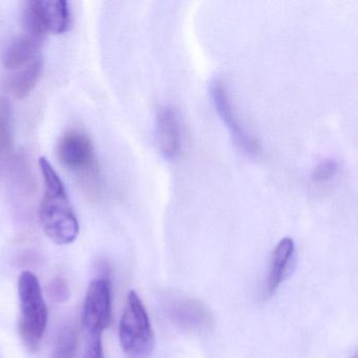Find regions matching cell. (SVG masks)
<instances>
[{
	"mask_svg": "<svg viewBox=\"0 0 358 358\" xmlns=\"http://www.w3.org/2000/svg\"><path fill=\"white\" fill-rule=\"evenodd\" d=\"M39 169L45 180V194L39 209L41 225L52 242L71 244L78 236L79 222L66 188L47 159L41 158Z\"/></svg>",
	"mask_w": 358,
	"mask_h": 358,
	"instance_id": "1",
	"label": "cell"
},
{
	"mask_svg": "<svg viewBox=\"0 0 358 358\" xmlns=\"http://www.w3.org/2000/svg\"><path fill=\"white\" fill-rule=\"evenodd\" d=\"M20 336L27 347L35 351L45 335L48 324V308L41 282L33 272L24 271L18 278Z\"/></svg>",
	"mask_w": 358,
	"mask_h": 358,
	"instance_id": "2",
	"label": "cell"
},
{
	"mask_svg": "<svg viewBox=\"0 0 358 358\" xmlns=\"http://www.w3.org/2000/svg\"><path fill=\"white\" fill-rule=\"evenodd\" d=\"M56 154L64 167L78 176L87 194H98L99 167L92 140L85 131L71 129L64 134L58 141Z\"/></svg>",
	"mask_w": 358,
	"mask_h": 358,
	"instance_id": "3",
	"label": "cell"
},
{
	"mask_svg": "<svg viewBox=\"0 0 358 358\" xmlns=\"http://www.w3.org/2000/svg\"><path fill=\"white\" fill-rule=\"evenodd\" d=\"M120 345L129 358H150L156 347V337L145 306L135 291L127 295V305L119 324Z\"/></svg>",
	"mask_w": 358,
	"mask_h": 358,
	"instance_id": "4",
	"label": "cell"
},
{
	"mask_svg": "<svg viewBox=\"0 0 358 358\" xmlns=\"http://www.w3.org/2000/svg\"><path fill=\"white\" fill-rule=\"evenodd\" d=\"M72 12L66 0H33L24 9L26 32L45 38L47 33L62 34L70 29Z\"/></svg>",
	"mask_w": 358,
	"mask_h": 358,
	"instance_id": "5",
	"label": "cell"
},
{
	"mask_svg": "<svg viewBox=\"0 0 358 358\" xmlns=\"http://www.w3.org/2000/svg\"><path fill=\"white\" fill-rule=\"evenodd\" d=\"M209 92H210L211 100L217 115L223 123H225L238 150H242L246 156L251 158L259 156L261 150L259 143L251 134L247 131L244 125L241 123L240 119L236 116L225 85L220 80H213L209 87Z\"/></svg>",
	"mask_w": 358,
	"mask_h": 358,
	"instance_id": "6",
	"label": "cell"
},
{
	"mask_svg": "<svg viewBox=\"0 0 358 358\" xmlns=\"http://www.w3.org/2000/svg\"><path fill=\"white\" fill-rule=\"evenodd\" d=\"M112 317V290L110 280L99 278L90 285L83 303V328L87 335H102Z\"/></svg>",
	"mask_w": 358,
	"mask_h": 358,
	"instance_id": "7",
	"label": "cell"
},
{
	"mask_svg": "<svg viewBox=\"0 0 358 358\" xmlns=\"http://www.w3.org/2000/svg\"><path fill=\"white\" fill-rule=\"evenodd\" d=\"M155 143L161 156L171 161L178 158L182 148L181 125L175 108L163 106L157 115Z\"/></svg>",
	"mask_w": 358,
	"mask_h": 358,
	"instance_id": "8",
	"label": "cell"
},
{
	"mask_svg": "<svg viewBox=\"0 0 358 358\" xmlns=\"http://www.w3.org/2000/svg\"><path fill=\"white\" fill-rule=\"evenodd\" d=\"M296 263L294 241L284 238L278 242L272 253L267 278V294L271 296L282 282L290 275Z\"/></svg>",
	"mask_w": 358,
	"mask_h": 358,
	"instance_id": "9",
	"label": "cell"
},
{
	"mask_svg": "<svg viewBox=\"0 0 358 358\" xmlns=\"http://www.w3.org/2000/svg\"><path fill=\"white\" fill-rule=\"evenodd\" d=\"M43 37L24 32V35L12 41L3 54V66L7 70L17 71L41 57L39 51Z\"/></svg>",
	"mask_w": 358,
	"mask_h": 358,
	"instance_id": "10",
	"label": "cell"
},
{
	"mask_svg": "<svg viewBox=\"0 0 358 358\" xmlns=\"http://www.w3.org/2000/svg\"><path fill=\"white\" fill-rule=\"evenodd\" d=\"M43 72V59L37 58L24 68L16 71L8 81V90L18 99L27 97L36 87Z\"/></svg>",
	"mask_w": 358,
	"mask_h": 358,
	"instance_id": "11",
	"label": "cell"
},
{
	"mask_svg": "<svg viewBox=\"0 0 358 358\" xmlns=\"http://www.w3.org/2000/svg\"><path fill=\"white\" fill-rule=\"evenodd\" d=\"M12 150L11 108L7 99H0V158Z\"/></svg>",
	"mask_w": 358,
	"mask_h": 358,
	"instance_id": "12",
	"label": "cell"
},
{
	"mask_svg": "<svg viewBox=\"0 0 358 358\" xmlns=\"http://www.w3.org/2000/svg\"><path fill=\"white\" fill-rule=\"evenodd\" d=\"M77 339L74 329L66 327L60 331L52 358H76Z\"/></svg>",
	"mask_w": 358,
	"mask_h": 358,
	"instance_id": "13",
	"label": "cell"
},
{
	"mask_svg": "<svg viewBox=\"0 0 358 358\" xmlns=\"http://www.w3.org/2000/svg\"><path fill=\"white\" fill-rule=\"evenodd\" d=\"M338 171V163L334 159H326L316 165L312 173V180L315 183H326L331 181Z\"/></svg>",
	"mask_w": 358,
	"mask_h": 358,
	"instance_id": "14",
	"label": "cell"
},
{
	"mask_svg": "<svg viewBox=\"0 0 358 358\" xmlns=\"http://www.w3.org/2000/svg\"><path fill=\"white\" fill-rule=\"evenodd\" d=\"M102 335H87L83 358H104Z\"/></svg>",
	"mask_w": 358,
	"mask_h": 358,
	"instance_id": "15",
	"label": "cell"
},
{
	"mask_svg": "<svg viewBox=\"0 0 358 358\" xmlns=\"http://www.w3.org/2000/svg\"><path fill=\"white\" fill-rule=\"evenodd\" d=\"M353 358H357V357H356V355H355V356H354V357H353Z\"/></svg>",
	"mask_w": 358,
	"mask_h": 358,
	"instance_id": "16",
	"label": "cell"
}]
</instances>
